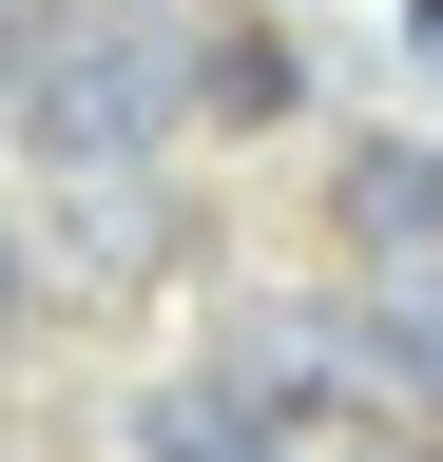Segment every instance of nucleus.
<instances>
[{
    "instance_id": "nucleus-1",
    "label": "nucleus",
    "mask_w": 443,
    "mask_h": 462,
    "mask_svg": "<svg viewBox=\"0 0 443 462\" xmlns=\"http://www.w3.org/2000/svg\"><path fill=\"white\" fill-rule=\"evenodd\" d=\"M174 116H193V20H116V0L78 39H39V78H20V135L59 173H135Z\"/></svg>"
},
{
    "instance_id": "nucleus-2",
    "label": "nucleus",
    "mask_w": 443,
    "mask_h": 462,
    "mask_svg": "<svg viewBox=\"0 0 443 462\" xmlns=\"http://www.w3.org/2000/svg\"><path fill=\"white\" fill-rule=\"evenodd\" d=\"M135 462H309V424L270 404V366H174L135 385Z\"/></svg>"
},
{
    "instance_id": "nucleus-3",
    "label": "nucleus",
    "mask_w": 443,
    "mask_h": 462,
    "mask_svg": "<svg viewBox=\"0 0 443 462\" xmlns=\"http://www.w3.org/2000/svg\"><path fill=\"white\" fill-rule=\"evenodd\" d=\"M328 212H347V231H366L385 270H443V135H347Z\"/></svg>"
},
{
    "instance_id": "nucleus-4",
    "label": "nucleus",
    "mask_w": 443,
    "mask_h": 462,
    "mask_svg": "<svg viewBox=\"0 0 443 462\" xmlns=\"http://www.w3.org/2000/svg\"><path fill=\"white\" fill-rule=\"evenodd\" d=\"M193 116H212V135H290V116H309L290 20H193Z\"/></svg>"
},
{
    "instance_id": "nucleus-5",
    "label": "nucleus",
    "mask_w": 443,
    "mask_h": 462,
    "mask_svg": "<svg viewBox=\"0 0 443 462\" xmlns=\"http://www.w3.org/2000/svg\"><path fill=\"white\" fill-rule=\"evenodd\" d=\"M347 346L385 366V404H424V424H443V270H366V309H347Z\"/></svg>"
},
{
    "instance_id": "nucleus-6",
    "label": "nucleus",
    "mask_w": 443,
    "mask_h": 462,
    "mask_svg": "<svg viewBox=\"0 0 443 462\" xmlns=\"http://www.w3.org/2000/svg\"><path fill=\"white\" fill-rule=\"evenodd\" d=\"M270 404L309 424V462H443L424 404H366V385H309V366H270Z\"/></svg>"
},
{
    "instance_id": "nucleus-7",
    "label": "nucleus",
    "mask_w": 443,
    "mask_h": 462,
    "mask_svg": "<svg viewBox=\"0 0 443 462\" xmlns=\"http://www.w3.org/2000/svg\"><path fill=\"white\" fill-rule=\"evenodd\" d=\"M78 20H97V0H0V97H20V78H39V39H78Z\"/></svg>"
},
{
    "instance_id": "nucleus-8",
    "label": "nucleus",
    "mask_w": 443,
    "mask_h": 462,
    "mask_svg": "<svg viewBox=\"0 0 443 462\" xmlns=\"http://www.w3.org/2000/svg\"><path fill=\"white\" fill-rule=\"evenodd\" d=\"M20 309H39V231L0 212V328H20Z\"/></svg>"
},
{
    "instance_id": "nucleus-9",
    "label": "nucleus",
    "mask_w": 443,
    "mask_h": 462,
    "mask_svg": "<svg viewBox=\"0 0 443 462\" xmlns=\"http://www.w3.org/2000/svg\"><path fill=\"white\" fill-rule=\"evenodd\" d=\"M405 58H424V78H443V0H405Z\"/></svg>"
}]
</instances>
